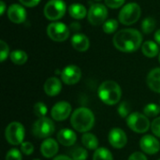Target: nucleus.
<instances>
[{
	"mask_svg": "<svg viewBox=\"0 0 160 160\" xmlns=\"http://www.w3.org/2000/svg\"><path fill=\"white\" fill-rule=\"evenodd\" d=\"M113 45L123 52H133L137 51L142 43L141 32L134 28H127L118 31L112 39Z\"/></svg>",
	"mask_w": 160,
	"mask_h": 160,
	"instance_id": "1",
	"label": "nucleus"
},
{
	"mask_svg": "<svg viewBox=\"0 0 160 160\" xmlns=\"http://www.w3.org/2000/svg\"><path fill=\"white\" fill-rule=\"evenodd\" d=\"M72 128L78 132H88L95 124V115L91 110L85 107L76 109L70 118Z\"/></svg>",
	"mask_w": 160,
	"mask_h": 160,
	"instance_id": "2",
	"label": "nucleus"
},
{
	"mask_svg": "<svg viewBox=\"0 0 160 160\" xmlns=\"http://www.w3.org/2000/svg\"><path fill=\"white\" fill-rule=\"evenodd\" d=\"M98 94L103 103L107 105H115L121 99L122 90L117 82L106 81L99 85Z\"/></svg>",
	"mask_w": 160,
	"mask_h": 160,
	"instance_id": "3",
	"label": "nucleus"
},
{
	"mask_svg": "<svg viewBox=\"0 0 160 160\" xmlns=\"http://www.w3.org/2000/svg\"><path fill=\"white\" fill-rule=\"evenodd\" d=\"M142 14L141 7L137 3H128L125 5L118 15L119 22L125 25H131L138 22Z\"/></svg>",
	"mask_w": 160,
	"mask_h": 160,
	"instance_id": "4",
	"label": "nucleus"
},
{
	"mask_svg": "<svg viewBox=\"0 0 160 160\" xmlns=\"http://www.w3.org/2000/svg\"><path fill=\"white\" fill-rule=\"evenodd\" d=\"M54 124L48 117L38 118L32 127V133L38 139H48L54 132Z\"/></svg>",
	"mask_w": 160,
	"mask_h": 160,
	"instance_id": "5",
	"label": "nucleus"
},
{
	"mask_svg": "<svg viewBox=\"0 0 160 160\" xmlns=\"http://www.w3.org/2000/svg\"><path fill=\"white\" fill-rule=\"evenodd\" d=\"M24 127L20 122H11L8 125L5 130V138L11 145L22 144L24 139Z\"/></svg>",
	"mask_w": 160,
	"mask_h": 160,
	"instance_id": "6",
	"label": "nucleus"
},
{
	"mask_svg": "<svg viewBox=\"0 0 160 160\" xmlns=\"http://www.w3.org/2000/svg\"><path fill=\"white\" fill-rule=\"evenodd\" d=\"M67 11L66 3L63 0H50L44 7V16L50 21L61 19Z\"/></svg>",
	"mask_w": 160,
	"mask_h": 160,
	"instance_id": "7",
	"label": "nucleus"
},
{
	"mask_svg": "<svg viewBox=\"0 0 160 160\" xmlns=\"http://www.w3.org/2000/svg\"><path fill=\"white\" fill-rule=\"evenodd\" d=\"M128 128L137 133H145L150 128V122L145 114L141 112H132L127 118Z\"/></svg>",
	"mask_w": 160,
	"mask_h": 160,
	"instance_id": "8",
	"label": "nucleus"
},
{
	"mask_svg": "<svg viewBox=\"0 0 160 160\" xmlns=\"http://www.w3.org/2000/svg\"><path fill=\"white\" fill-rule=\"evenodd\" d=\"M47 34L51 39L57 41V42H62L68 38L69 29L65 23L54 22L48 25Z\"/></svg>",
	"mask_w": 160,
	"mask_h": 160,
	"instance_id": "9",
	"label": "nucleus"
},
{
	"mask_svg": "<svg viewBox=\"0 0 160 160\" xmlns=\"http://www.w3.org/2000/svg\"><path fill=\"white\" fill-rule=\"evenodd\" d=\"M108 16V9L102 4H93L87 13L88 22L93 25L102 24Z\"/></svg>",
	"mask_w": 160,
	"mask_h": 160,
	"instance_id": "10",
	"label": "nucleus"
},
{
	"mask_svg": "<svg viewBox=\"0 0 160 160\" xmlns=\"http://www.w3.org/2000/svg\"><path fill=\"white\" fill-rule=\"evenodd\" d=\"M82 78V70L75 65H69L66 67L61 72V79L64 83L72 85L77 83Z\"/></svg>",
	"mask_w": 160,
	"mask_h": 160,
	"instance_id": "11",
	"label": "nucleus"
},
{
	"mask_svg": "<svg viewBox=\"0 0 160 160\" xmlns=\"http://www.w3.org/2000/svg\"><path fill=\"white\" fill-rule=\"evenodd\" d=\"M72 108L71 105L67 101L57 102L52 109L51 114L53 120L55 121H64L71 113Z\"/></svg>",
	"mask_w": 160,
	"mask_h": 160,
	"instance_id": "12",
	"label": "nucleus"
},
{
	"mask_svg": "<svg viewBox=\"0 0 160 160\" xmlns=\"http://www.w3.org/2000/svg\"><path fill=\"white\" fill-rule=\"evenodd\" d=\"M109 142L110 144L116 148V149H121L124 148L128 142V137L125 131L121 128H112L110 133H109Z\"/></svg>",
	"mask_w": 160,
	"mask_h": 160,
	"instance_id": "13",
	"label": "nucleus"
},
{
	"mask_svg": "<svg viewBox=\"0 0 160 160\" xmlns=\"http://www.w3.org/2000/svg\"><path fill=\"white\" fill-rule=\"evenodd\" d=\"M140 147L144 153L148 155H155L160 150V143L154 136L145 135L140 141Z\"/></svg>",
	"mask_w": 160,
	"mask_h": 160,
	"instance_id": "14",
	"label": "nucleus"
},
{
	"mask_svg": "<svg viewBox=\"0 0 160 160\" xmlns=\"http://www.w3.org/2000/svg\"><path fill=\"white\" fill-rule=\"evenodd\" d=\"M8 17L14 23H22L26 19V11L22 6L12 4L8 8Z\"/></svg>",
	"mask_w": 160,
	"mask_h": 160,
	"instance_id": "15",
	"label": "nucleus"
},
{
	"mask_svg": "<svg viewBox=\"0 0 160 160\" xmlns=\"http://www.w3.org/2000/svg\"><path fill=\"white\" fill-rule=\"evenodd\" d=\"M58 150H59V146L57 142L52 138L45 139L40 146L41 155L46 158H51L54 157L58 153Z\"/></svg>",
	"mask_w": 160,
	"mask_h": 160,
	"instance_id": "16",
	"label": "nucleus"
},
{
	"mask_svg": "<svg viewBox=\"0 0 160 160\" xmlns=\"http://www.w3.org/2000/svg\"><path fill=\"white\" fill-rule=\"evenodd\" d=\"M43 89H44V92L46 93V95H48L50 97H55L61 92L62 83L58 78L51 77L45 82V83L43 85Z\"/></svg>",
	"mask_w": 160,
	"mask_h": 160,
	"instance_id": "17",
	"label": "nucleus"
},
{
	"mask_svg": "<svg viewBox=\"0 0 160 160\" xmlns=\"http://www.w3.org/2000/svg\"><path fill=\"white\" fill-rule=\"evenodd\" d=\"M57 141L64 146H71L77 141L76 133L69 128H63L57 133Z\"/></svg>",
	"mask_w": 160,
	"mask_h": 160,
	"instance_id": "18",
	"label": "nucleus"
},
{
	"mask_svg": "<svg viewBox=\"0 0 160 160\" xmlns=\"http://www.w3.org/2000/svg\"><path fill=\"white\" fill-rule=\"evenodd\" d=\"M72 47L78 52H86L89 49L90 41L84 34H75L71 38Z\"/></svg>",
	"mask_w": 160,
	"mask_h": 160,
	"instance_id": "19",
	"label": "nucleus"
},
{
	"mask_svg": "<svg viewBox=\"0 0 160 160\" xmlns=\"http://www.w3.org/2000/svg\"><path fill=\"white\" fill-rule=\"evenodd\" d=\"M147 85L152 91L160 93V68H156L148 73Z\"/></svg>",
	"mask_w": 160,
	"mask_h": 160,
	"instance_id": "20",
	"label": "nucleus"
},
{
	"mask_svg": "<svg viewBox=\"0 0 160 160\" xmlns=\"http://www.w3.org/2000/svg\"><path fill=\"white\" fill-rule=\"evenodd\" d=\"M142 52L146 57H156L159 52V48L158 46L157 42H154L152 40L145 41L142 46Z\"/></svg>",
	"mask_w": 160,
	"mask_h": 160,
	"instance_id": "21",
	"label": "nucleus"
},
{
	"mask_svg": "<svg viewBox=\"0 0 160 160\" xmlns=\"http://www.w3.org/2000/svg\"><path fill=\"white\" fill-rule=\"evenodd\" d=\"M68 13L72 18H74L76 20L83 19L87 15V11H86L85 7L82 6V4H79V3L71 4L68 7Z\"/></svg>",
	"mask_w": 160,
	"mask_h": 160,
	"instance_id": "22",
	"label": "nucleus"
},
{
	"mask_svg": "<svg viewBox=\"0 0 160 160\" xmlns=\"http://www.w3.org/2000/svg\"><path fill=\"white\" fill-rule=\"evenodd\" d=\"M82 142L84 147L90 150H97L98 148V140L92 133H84L82 137Z\"/></svg>",
	"mask_w": 160,
	"mask_h": 160,
	"instance_id": "23",
	"label": "nucleus"
},
{
	"mask_svg": "<svg viewBox=\"0 0 160 160\" xmlns=\"http://www.w3.org/2000/svg\"><path fill=\"white\" fill-rule=\"evenodd\" d=\"M10 60L13 64L15 65H23L26 61H27V54L25 52L22 51V50H15L13 51L10 55Z\"/></svg>",
	"mask_w": 160,
	"mask_h": 160,
	"instance_id": "24",
	"label": "nucleus"
},
{
	"mask_svg": "<svg viewBox=\"0 0 160 160\" xmlns=\"http://www.w3.org/2000/svg\"><path fill=\"white\" fill-rule=\"evenodd\" d=\"M93 160H113V157L107 148L100 147L95 151Z\"/></svg>",
	"mask_w": 160,
	"mask_h": 160,
	"instance_id": "25",
	"label": "nucleus"
},
{
	"mask_svg": "<svg viewBox=\"0 0 160 160\" xmlns=\"http://www.w3.org/2000/svg\"><path fill=\"white\" fill-rule=\"evenodd\" d=\"M156 24V20L153 17H147L142 22V30L144 34H150L155 30Z\"/></svg>",
	"mask_w": 160,
	"mask_h": 160,
	"instance_id": "26",
	"label": "nucleus"
},
{
	"mask_svg": "<svg viewBox=\"0 0 160 160\" xmlns=\"http://www.w3.org/2000/svg\"><path fill=\"white\" fill-rule=\"evenodd\" d=\"M70 155L73 160H86L88 158L87 151L82 147H76L71 151Z\"/></svg>",
	"mask_w": 160,
	"mask_h": 160,
	"instance_id": "27",
	"label": "nucleus"
},
{
	"mask_svg": "<svg viewBox=\"0 0 160 160\" xmlns=\"http://www.w3.org/2000/svg\"><path fill=\"white\" fill-rule=\"evenodd\" d=\"M143 113L147 117H155L160 113V107L155 103L147 104L143 109Z\"/></svg>",
	"mask_w": 160,
	"mask_h": 160,
	"instance_id": "28",
	"label": "nucleus"
},
{
	"mask_svg": "<svg viewBox=\"0 0 160 160\" xmlns=\"http://www.w3.org/2000/svg\"><path fill=\"white\" fill-rule=\"evenodd\" d=\"M117 28H118V22L114 19L108 20L103 23V31L107 34H112L115 32Z\"/></svg>",
	"mask_w": 160,
	"mask_h": 160,
	"instance_id": "29",
	"label": "nucleus"
},
{
	"mask_svg": "<svg viewBox=\"0 0 160 160\" xmlns=\"http://www.w3.org/2000/svg\"><path fill=\"white\" fill-rule=\"evenodd\" d=\"M47 112H48L47 106L43 102H37L34 105V113L36 116L39 118L45 117V115L47 114Z\"/></svg>",
	"mask_w": 160,
	"mask_h": 160,
	"instance_id": "30",
	"label": "nucleus"
},
{
	"mask_svg": "<svg viewBox=\"0 0 160 160\" xmlns=\"http://www.w3.org/2000/svg\"><path fill=\"white\" fill-rule=\"evenodd\" d=\"M117 112H118V114L125 118V117H128L129 114H130V105L128 102L127 101H123L120 103L118 109H117Z\"/></svg>",
	"mask_w": 160,
	"mask_h": 160,
	"instance_id": "31",
	"label": "nucleus"
},
{
	"mask_svg": "<svg viewBox=\"0 0 160 160\" xmlns=\"http://www.w3.org/2000/svg\"><path fill=\"white\" fill-rule=\"evenodd\" d=\"M22 153L16 148L10 149L6 155V160H22Z\"/></svg>",
	"mask_w": 160,
	"mask_h": 160,
	"instance_id": "32",
	"label": "nucleus"
},
{
	"mask_svg": "<svg viewBox=\"0 0 160 160\" xmlns=\"http://www.w3.org/2000/svg\"><path fill=\"white\" fill-rule=\"evenodd\" d=\"M8 52H9V48L8 44L4 40H1L0 41V61L1 62H4L7 59Z\"/></svg>",
	"mask_w": 160,
	"mask_h": 160,
	"instance_id": "33",
	"label": "nucleus"
},
{
	"mask_svg": "<svg viewBox=\"0 0 160 160\" xmlns=\"http://www.w3.org/2000/svg\"><path fill=\"white\" fill-rule=\"evenodd\" d=\"M21 151L25 156H30L34 152V145L29 142H23L21 144Z\"/></svg>",
	"mask_w": 160,
	"mask_h": 160,
	"instance_id": "34",
	"label": "nucleus"
},
{
	"mask_svg": "<svg viewBox=\"0 0 160 160\" xmlns=\"http://www.w3.org/2000/svg\"><path fill=\"white\" fill-rule=\"evenodd\" d=\"M125 1L126 0H105V4L111 8H119L125 4Z\"/></svg>",
	"mask_w": 160,
	"mask_h": 160,
	"instance_id": "35",
	"label": "nucleus"
},
{
	"mask_svg": "<svg viewBox=\"0 0 160 160\" xmlns=\"http://www.w3.org/2000/svg\"><path fill=\"white\" fill-rule=\"evenodd\" d=\"M151 129H152V132L157 136L160 138V117L156 118L152 124H151Z\"/></svg>",
	"mask_w": 160,
	"mask_h": 160,
	"instance_id": "36",
	"label": "nucleus"
},
{
	"mask_svg": "<svg viewBox=\"0 0 160 160\" xmlns=\"http://www.w3.org/2000/svg\"><path fill=\"white\" fill-rule=\"evenodd\" d=\"M19 1L22 6H25L28 8H34L37 5H38L40 2V0H19Z\"/></svg>",
	"mask_w": 160,
	"mask_h": 160,
	"instance_id": "37",
	"label": "nucleus"
},
{
	"mask_svg": "<svg viewBox=\"0 0 160 160\" xmlns=\"http://www.w3.org/2000/svg\"><path fill=\"white\" fill-rule=\"evenodd\" d=\"M128 160H147L146 157L140 152H135L128 158Z\"/></svg>",
	"mask_w": 160,
	"mask_h": 160,
	"instance_id": "38",
	"label": "nucleus"
},
{
	"mask_svg": "<svg viewBox=\"0 0 160 160\" xmlns=\"http://www.w3.org/2000/svg\"><path fill=\"white\" fill-rule=\"evenodd\" d=\"M70 29H72V30H74V31H79V30L81 29V25H80L79 22H72V23L70 24Z\"/></svg>",
	"mask_w": 160,
	"mask_h": 160,
	"instance_id": "39",
	"label": "nucleus"
},
{
	"mask_svg": "<svg viewBox=\"0 0 160 160\" xmlns=\"http://www.w3.org/2000/svg\"><path fill=\"white\" fill-rule=\"evenodd\" d=\"M53 160H73L71 158L68 157V156H64V155H61V156H57L56 158H54Z\"/></svg>",
	"mask_w": 160,
	"mask_h": 160,
	"instance_id": "40",
	"label": "nucleus"
},
{
	"mask_svg": "<svg viewBox=\"0 0 160 160\" xmlns=\"http://www.w3.org/2000/svg\"><path fill=\"white\" fill-rule=\"evenodd\" d=\"M155 40L158 44L160 45V29H158L156 33H155Z\"/></svg>",
	"mask_w": 160,
	"mask_h": 160,
	"instance_id": "41",
	"label": "nucleus"
},
{
	"mask_svg": "<svg viewBox=\"0 0 160 160\" xmlns=\"http://www.w3.org/2000/svg\"><path fill=\"white\" fill-rule=\"evenodd\" d=\"M0 8H1V10H0V15H3L4 12H5V9H6V4H5L4 1H1V2H0Z\"/></svg>",
	"mask_w": 160,
	"mask_h": 160,
	"instance_id": "42",
	"label": "nucleus"
},
{
	"mask_svg": "<svg viewBox=\"0 0 160 160\" xmlns=\"http://www.w3.org/2000/svg\"><path fill=\"white\" fill-rule=\"evenodd\" d=\"M95 1H100V0H95Z\"/></svg>",
	"mask_w": 160,
	"mask_h": 160,
	"instance_id": "43",
	"label": "nucleus"
},
{
	"mask_svg": "<svg viewBox=\"0 0 160 160\" xmlns=\"http://www.w3.org/2000/svg\"><path fill=\"white\" fill-rule=\"evenodd\" d=\"M159 62H160V54H159Z\"/></svg>",
	"mask_w": 160,
	"mask_h": 160,
	"instance_id": "44",
	"label": "nucleus"
},
{
	"mask_svg": "<svg viewBox=\"0 0 160 160\" xmlns=\"http://www.w3.org/2000/svg\"><path fill=\"white\" fill-rule=\"evenodd\" d=\"M33 160H40V159H33Z\"/></svg>",
	"mask_w": 160,
	"mask_h": 160,
	"instance_id": "45",
	"label": "nucleus"
},
{
	"mask_svg": "<svg viewBox=\"0 0 160 160\" xmlns=\"http://www.w3.org/2000/svg\"><path fill=\"white\" fill-rule=\"evenodd\" d=\"M158 160H160V159H158Z\"/></svg>",
	"mask_w": 160,
	"mask_h": 160,
	"instance_id": "46",
	"label": "nucleus"
}]
</instances>
